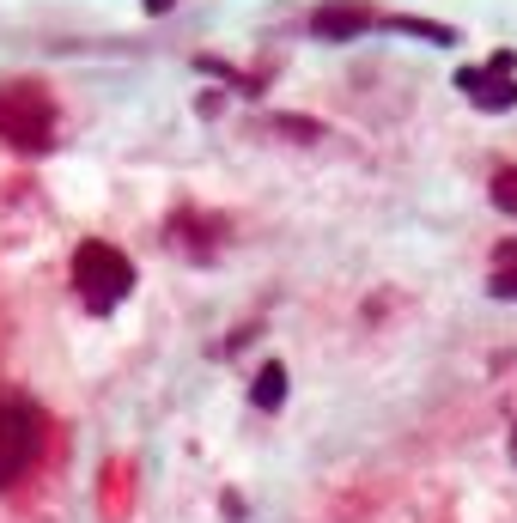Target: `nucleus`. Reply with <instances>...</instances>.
Segmentation results:
<instances>
[{
	"mask_svg": "<svg viewBox=\"0 0 517 523\" xmlns=\"http://www.w3.org/2000/svg\"><path fill=\"white\" fill-rule=\"evenodd\" d=\"M128 286H134V262L116 244L86 238L80 250H73V292H80L92 311H110L116 298H128Z\"/></svg>",
	"mask_w": 517,
	"mask_h": 523,
	"instance_id": "obj_1",
	"label": "nucleus"
},
{
	"mask_svg": "<svg viewBox=\"0 0 517 523\" xmlns=\"http://www.w3.org/2000/svg\"><path fill=\"white\" fill-rule=\"evenodd\" d=\"M0 140H13L19 153H43L55 140V104L43 86H0Z\"/></svg>",
	"mask_w": 517,
	"mask_h": 523,
	"instance_id": "obj_2",
	"label": "nucleus"
},
{
	"mask_svg": "<svg viewBox=\"0 0 517 523\" xmlns=\"http://www.w3.org/2000/svg\"><path fill=\"white\" fill-rule=\"evenodd\" d=\"M43 451V414L37 402L13 396V390H0V487H13Z\"/></svg>",
	"mask_w": 517,
	"mask_h": 523,
	"instance_id": "obj_3",
	"label": "nucleus"
},
{
	"mask_svg": "<svg viewBox=\"0 0 517 523\" xmlns=\"http://www.w3.org/2000/svg\"><path fill=\"white\" fill-rule=\"evenodd\" d=\"M457 92H469L481 110H511V104H517V86L499 80V73H487V67H463V73H457Z\"/></svg>",
	"mask_w": 517,
	"mask_h": 523,
	"instance_id": "obj_4",
	"label": "nucleus"
},
{
	"mask_svg": "<svg viewBox=\"0 0 517 523\" xmlns=\"http://www.w3.org/2000/svg\"><path fill=\"white\" fill-rule=\"evenodd\" d=\"M365 25H372V7H347V0H341V7H323V13L311 19L317 37H359Z\"/></svg>",
	"mask_w": 517,
	"mask_h": 523,
	"instance_id": "obj_5",
	"label": "nucleus"
},
{
	"mask_svg": "<svg viewBox=\"0 0 517 523\" xmlns=\"http://www.w3.org/2000/svg\"><path fill=\"white\" fill-rule=\"evenodd\" d=\"M286 402V365H262L256 371V408H280Z\"/></svg>",
	"mask_w": 517,
	"mask_h": 523,
	"instance_id": "obj_6",
	"label": "nucleus"
},
{
	"mask_svg": "<svg viewBox=\"0 0 517 523\" xmlns=\"http://www.w3.org/2000/svg\"><path fill=\"white\" fill-rule=\"evenodd\" d=\"M493 207L517 213V171H499V177H493Z\"/></svg>",
	"mask_w": 517,
	"mask_h": 523,
	"instance_id": "obj_7",
	"label": "nucleus"
},
{
	"mask_svg": "<svg viewBox=\"0 0 517 523\" xmlns=\"http://www.w3.org/2000/svg\"><path fill=\"white\" fill-rule=\"evenodd\" d=\"M274 128L292 134V140H323V128H317V122H299V116H274Z\"/></svg>",
	"mask_w": 517,
	"mask_h": 523,
	"instance_id": "obj_8",
	"label": "nucleus"
},
{
	"mask_svg": "<svg viewBox=\"0 0 517 523\" xmlns=\"http://www.w3.org/2000/svg\"><path fill=\"white\" fill-rule=\"evenodd\" d=\"M493 298H517V268H499L493 274Z\"/></svg>",
	"mask_w": 517,
	"mask_h": 523,
	"instance_id": "obj_9",
	"label": "nucleus"
},
{
	"mask_svg": "<svg viewBox=\"0 0 517 523\" xmlns=\"http://www.w3.org/2000/svg\"><path fill=\"white\" fill-rule=\"evenodd\" d=\"M511 67H517V55H511V49H499V55L487 61V73H499V80H511Z\"/></svg>",
	"mask_w": 517,
	"mask_h": 523,
	"instance_id": "obj_10",
	"label": "nucleus"
},
{
	"mask_svg": "<svg viewBox=\"0 0 517 523\" xmlns=\"http://www.w3.org/2000/svg\"><path fill=\"white\" fill-rule=\"evenodd\" d=\"M177 7V0H146V13H171Z\"/></svg>",
	"mask_w": 517,
	"mask_h": 523,
	"instance_id": "obj_11",
	"label": "nucleus"
}]
</instances>
